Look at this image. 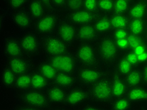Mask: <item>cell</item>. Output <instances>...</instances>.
<instances>
[{
	"label": "cell",
	"instance_id": "1",
	"mask_svg": "<svg viewBox=\"0 0 147 110\" xmlns=\"http://www.w3.org/2000/svg\"><path fill=\"white\" fill-rule=\"evenodd\" d=\"M96 46L99 61L105 64H114L119 57L120 50L113 36L102 35Z\"/></svg>",
	"mask_w": 147,
	"mask_h": 110
},
{
	"label": "cell",
	"instance_id": "2",
	"mask_svg": "<svg viewBox=\"0 0 147 110\" xmlns=\"http://www.w3.org/2000/svg\"><path fill=\"white\" fill-rule=\"evenodd\" d=\"M20 101L26 109H43L51 105L45 91L30 88L20 93Z\"/></svg>",
	"mask_w": 147,
	"mask_h": 110
},
{
	"label": "cell",
	"instance_id": "3",
	"mask_svg": "<svg viewBox=\"0 0 147 110\" xmlns=\"http://www.w3.org/2000/svg\"><path fill=\"white\" fill-rule=\"evenodd\" d=\"M69 47L55 33L43 35L41 38V51L47 57L57 55L68 52Z\"/></svg>",
	"mask_w": 147,
	"mask_h": 110
},
{
	"label": "cell",
	"instance_id": "4",
	"mask_svg": "<svg viewBox=\"0 0 147 110\" xmlns=\"http://www.w3.org/2000/svg\"><path fill=\"white\" fill-rule=\"evenodd\" d=\"M74 54L81 66L96 65L99 61L96 46L92 43H80Z\"/></svg>",
	"mask_w": 147,
	"mask_h": 110
},
{
	"label": "cell",
	"instance_id": "5",
	"mask_svg": "<svg viewBox=\"0 0 147 110\" xmlns=\"http://www.w3.org/2000/svg\"><path fill=\"white\" fill-rule=\"evenodd\" d=\"M89 97L99 103L110 102L113 99L111 79L102 78L88 89Z\"/></svg>",
	"mask_w": 147,
	"mask_h": 110
},
{
	"label": "cell",
	"instance_id": "6",
	"mask_svg": "<svg viewBox=\"0 0 147 110\" xmlns=\"http://www.w3.org/2000/svg\"><path fill=\"white\" fill-rule=\"evenodd\" d=\"M61 19L55 11H48L33 23V27L36 33L42 36L55 33Z\"/></svg>",
	"mask_w": 147,
	"mask_h": 110
},
{
	"label": "cell",
	"instance_id": "7",
	"mask_svg": "<svg viewBox=\"0 0 147 110\" xmlns=\"http://www.w3.org/2000/svg\"><path fill=\"white\" fill-rule=\"evenodd\" d=\"M75 73L78 82L84 87L89 88L104 78L102 71L96 65L80 66Z\"/></svg>",
	"mask_w": 147,
	"mask_h": 110
},
{
	"label": "cell",
	"instance_id": "8",
	"mask_svg": "<svg viewBox=\"0 0 147 110\" xmlns=\"http://www.w3.org/2000/svg\"><path fill=\"white\" fill-rule=\"evenodd\" d=\"M47 57L58 72L75 73L78 68V63L74 54L69 51Z\"/></svg>",
	"mask_w": 147,
	"mask_h": 110
},
{
	"label": "cell",
	"instance_id": "9",
	"mask_svg": "<svg viewBox=\"0 0 147 110\" xmlns=\"http://www.w3.org/2000/svg\"><path fill=\"white\" fill-rule=\"evenodd\" d=\"M19 37L23 55L31 57L41 51V38H38L36 33L26 31Z\"/></svg>",
	"mask_w": 147,
	"mask_h": 110
},
{
	"label": "cell",
	"instance_id": "10",
	"mask_svg": "<svg viewBox=\"0 0 147 110\" xmlns=\"http://www.w3.org/2000/svg\"><path fill=\"white\" fill-rule=\"evenodd\" d=\"M1 52L6 59L23 55L19 36L6 35L2 40Z\"/></svg>",
	"mask_w": 147,
	"mask_h": 110
},
{
	"label": "cell",
	"instance_id": "11",
	"mask_svg": "<svg viewBox=\"0 0 147 110\" xmlns=\"http://www.w3.org/2000/svg\"><path fill=\"white\" fill-rule=\"evenodd\" d=\"M77 30L78 26L67 18L60 21L55 33L67 44L71 46L77 41Z\"/></svg>",
	"mask_w": 147,
	"mask_h": 110
},
{
	"label": "cell",
	"instance_id": "12",
	"mask_svg": "<svg viewBox=\"0 0 147 110\" xmlns=\"http://www.w3.org/2000/svg\"><path fill=\"white\" fill-rule=\"evenodd\" d=\"M89 97V90L85 87L74 86L67 91L65 99L63 105L69 107L81 106L86 103Z\"/></svg>",
	"mask_w": 147,
	"mask_h": 110
},
{
	"label": "cell",
	"instance_id": "13",
	"mask_svg": "<svg viewBox=\"0 0 147 110\" xmlns=\"http://www.w3.org/2000/svg\"><path fill=\"white\" fill-rule=\"evenodd\" d=\"M10 20L15 28L22 30H28L34 23V20L26 8L13 11Z\"/></svg>",
	"mask_w": 147,
	"mask_h": 110
},
{
	"label": "cell",
	"instance_id": "14",
	"mask_svg": "<svg viewBox=\"0 0 147 110\" xmlns=\"http://www.w3.org/2000/svg\"><path fill=\"white\" fill-rule=\"evenodd\" d=\"M30 57L25 55L6 59L5 64L17 76L30 72L33 67Z\"/></svg>",
	"mask_w": 147,
	"mask_h": 110
},
{
	"label": "cell",
	"instance_id": "15",
	"mask_svg": "<svg viewBox=\"0 0 147 110\" xmlns=\"http://www.w3.org/2000/svg\"><path fill=\"white\" fill-rule=\"evenodd\" d=\"M96 16V13L82 8L74 11L69 12L67 18L77 26H79L92 23Z\"/></svg>",
	"mask_w": 147,
	"mask_h": 110
},
{
	"label": "cell",
	"instance_id": "16",
	"mask_svg": "<svg viewBox=\"0 0 147 110\" xmlns=\"http://www.w3.org/2000/svg\"><path fill=\"white\" fill-rule=\"evenodd\" d=\"M97 32L92 23L78 26L77 41L80 43H92L98 38Z\"/></svg>",
	"mask_w": 147,
	"mask_h": 110
},
{
	"label": "cell",
	"instance_id": "17",
	"mask_svg": "<svg viewBox=\"0 0 147 110\" xmlns=\"http://www.w3.org/2000/svg\"><path fill=\"white\" fill-rule=\"evenodd\" d=\"M67 90L51 83L46 89L45 92L51 104H63Z\"/></svg>",
	"mask_w": 147,
	"mask_h": 110
},
{
	"label": "cell",
	"instance_id": "18",
	"mask_svg": "<svg viewBox=\"0 0 147 110\" xmlns=\"http://www.w3.org/2000/svg\"><path fill=\"white\" fill-rule=\"evenodd\" d=\"M78 82L76 73L58 72L52 83L68 90L76 86Z\"/></svg>",
	"mask_w": 147,
	"mask_h": 110
},
{
	"label": "cell",
	"instance_id": "19",
	"mask_svg": "<svg viewBox=\"0 0 147 110\" xmlns=\"http://www.w3.org/2000/svg\"><path fill=\"white\" fill-rule=\"evenodd\" d=\"M127 15L130 19H144L147 15L146 1L135 0L130 5Z\"/></svg>",
	"mask_w": 147,
	"mask_h": 110
},
{
	"label": "cell",
	"instance_id": "20",
	"mask_svg": "<svg viewBox=\"0 0 147 110\" xmlns=\"http://www.w3.org/2000/svg\"><path fill=\"white\" fill-rule=\"evenodd\" d=\"M111 79L113 99L123 97L126 95L128 86H127L124 77L115 74Z\"/></svg>",
	"mask_w": 147,
	"mask_h": 110
},
{
	"label": "cell",
	"instance_id": "21",
	"mask_svg": "<svg viewBox=\"0 0 147 110\" xmlns=\"http://www.w3.org/2000/svg\"><path fill=\"white\" fill-rule=\"evenodd\" d=\"M126 96L133 104L147 102V87L142 85L128 88Z\"/></svg>",
	"mask_w": 147,
	"mask_h": 110
},
{
	"label": "cell",
	"instance_id": "22",
	"mask_svg": "<svg viewBox=\"0 0 147 110\" xmlns=\"http://www.w3.org/2000/svg\"><path fill=\"white\" fill-rule=\"evenodd\" d=\"M35 68L37 69L44 76L51 82H52L58 73V71L53 67L52 63L49 61L47 57L38 61L35 65Z\"/></svg>",
	"mask_w": 147,
	"mask_h": 110
},
{
	"label": "cell",
	"instance_id": "23",
	"mask_svg": "<svg viewBox=\"0 0 147 110\" xmlns=\"http://www.w3.org/2000/svg\"><path fill=\"white\" fill-rule=\"evenodd\" d=\"M16 75L9 67L5 64L0 71V84L5 89H13Z\"/></svg>",
	"mask_w": 147,
	"mask_h": 110
},
{
	"label": "cell",
	"instance_id": "24",
	"mask_svg": "<svg viewBox=\"0 0 147 110\" xmlns=\"http://www.w3.org/2000/svg\"><path fill=\"white\" fill-rule=\"evenodd\" d=\"M92 24L99 35H108L109 33L113 31L110 16L106 15L97 16Z\"/></svg>",
	"mask_w": 147,
	"mask_h": 110
},
{
	"label": "cell",
	"instance_id": "25",
	"mask_svg": "<svg viewBox=\"0 0 147 110\" xmlns=\"http://www.w3.org/2000/svg\"><path fill=\"white\" fill-rule=\"evenodd\" d=\"M26 9L34 21L48 11V8L40 0H29Z\"/></svg>",
	"mask_w": 147,
	"mask_h": 110
},
{
	"label": "cell",
	"instance_id": "26",
	"mask_svg": "<svg viewBox=\"0 0 147 110\" xmlns=\"http://www.w3.org/2000/svg\"><path fill=\"white\" fill-rule=\"evenodd\" d=\"M32 88L33 89L45 91L51 82L42 74L37 69L33 67L31 71Z\"/></svg>",
	"mask_w": 147,
	"mask_h": 110
},
{
	"label": "cell",
	"instance_id": "27",
	"mask_svg": "<svg viewBox=\"0 0 147 110\" xmlns=\"http://www.w3.org/2000/svg\"><path fill=\"white\" fill-rule=\"evenodd\" d=\"M32 88L31 71L25 74L17 75L16 77L13 89L20 92H23Z\"/></svg>",
	"mask_w": 147,
	"mask_h": 110
},
{
	"label": "cell",
	"instance_id": "28",
	"mask_svg": "<svg viewBox=\"0 0 147 110\" xmlns=\"http://www.w3.org/2000/svg\"><path fill=\"white\" fill-rule=\"evenodd\" d=\"M124 79L128 88L143 85L141 70L137 67L133 68L131 71L124 76Z\"/></svg>",
	"mask_w": 147,
	"mask_h": 110
},
{
	"label": "cell",
	"instance_id": "29",
	"mask_svg": "<svg viewBox=\"0 0 147 110\" xmlns=\"http://www.w3.org/2000/svg\"><path fill=\"white\" fill-rule=\"evenodd\" d=\"M109 16L113 26V30L115 29H128L130 20L128 15L113 13Z\"/></svg>",
	"mask_w": 147,
	"mask_h": 110
},
{
	"label": "cell",
	"instance_id": "30",
	"mask_svg": "<svg viewBox=\"0 0 147 110\" xmlns=\"http://www.w3.org/2000/svg\"><path fill=\"white\" fill-rule=\"evenodd\" d=\"M115 74L124 77L128 72L135 68L127 61L124 55L119 57L114 63Z\"/></svg>",
	"mask_w": 147,
	"mask_h": 110
},
{
	"label": "cell",
	"instance_id": "31",
	"mask_svg": "<svg viewBox=\"0 0 147 110\" xmlns=\"http://www.w3.org/2000/svg\"><path fill=\"white\" fill-rule=\"evenodd\" d=\"M128 30L131 34L143 36L145 33L146 22L144 19H130Z\"/></svg>",
	"mask_w": 147,
	"mask_h": 110
},
{
	"label": "cell",
	"instance_id": "32",
	"mask_svg": "<svg viewBox=\"0 0 147 110\" xmlns=\"http://www.w3.org/2000/svg\"><path fill=\"white\" fill-rule=\"evenodd\" d=\"M110 103V107L113 110H127L131 108L133 103L126 96L113 98Z\"/></svg>",
	"mask_w": 147,
	"mask_h": 110
},
{
	"label": "cell",
	"instance_id": "33",
	"mask_svg": "<svg viewBox=\"0 0 147 110\" xmlns=\"http://www.w3.org/2000/svg\"><path fill=\"white\" fill-rule=\"evenodd\" d=\"M115 0H98V11L103 15L112 14Z\"/></svg>",
	"mask_w": 147,
	"mask_h": 110
},
{
	"label": "cell",
	"instance_id": "34",
	"mask_svg": "<svg viewBox=\"0 0 147 110\" xmlns=\"http://www.w3.org/2000/svg\"><path fill=\"white\" fill-rule=\"evenodd\" d=\"M130 5L131 3L126 0H115L113 13L118 14H127Z\"/></svg>",
	"mask_w": 147,
	"mask_h": 110
},
{
	"label": "cell",
	"instance_id": "35",
	"mask_svg": "<svg viewBox=\"0 0 147 110\" xmlns=\"http://www.w3.org/2000/svg\"><path fill=\"white\" fill-rule=\"evenodd\" d=\"M127 41H128L129 49L131 50H133L135 49L136 47H138V45L146 42L144 38H143V36L133 35L129 33L128 36H127Z\"/></svg>",
	"mask_w": 147,
	"mask_h": 110
},
{
	"label": "cell",
	"instance_id": "36",
	"mask_svg": "<svg viewBox=\"0 0 147 110\" xmlns=\"http://www.w3.org/2000/svg\"><path fill=\"white\" fill-rule=\"evenodd\" d=\"M29 0H6L8 8L13 11L26 8Z\"/></svg>",
	"mask_w": 147,
	"mask_h": 110
},
{
	"label": "cell",
	"instance_id": "37",
	"mask_svg": "<svg viewBox=\"0 0 147 110\" xmlns=\"http://www.w3.org/2000/svg\"><path fill=\"white\" fill-rule=\"evenodd\" d=\"M84 0H66L65 9L68 12L74 11L83 8Z\"/></svg>",
	"mask_w": 147,
	"mask_h": 110
},
{
	"label": "cell",
	"instance_id": "38",
	"mask_svg": "<svg viewBox=\"0 0 147 110\" xmlns=\"http://www.w3.org/2000/svg\"><path fill=\"white\" fill-rule=\"evenodd\" d=\"M124 55L125 58L127 59L130 64H131L133 67H137L138 65H140L138 55H136V53L131 49H129L128 51L125 52Z\"/></svg>",
	"mask_w": 147,
	"mask_h": 110
},
{
	"label": "cell",
	"instance_id": "39",
	"mask_svg": "<svg viewBox=\"0 0 147 110\" xmlns=\"http://www.w3.org/2000/svg\"><path fill=\"white\" fill-rule=\"evenodd\" d=\"M83 8L96 13L98 11V0H84Z\"/></svg>",
	"mask_w": 147,
	"mask_h": 110
},
{
	"label": "cell",
	"instance_id": "40",
	"mask_svg": "<svg viewBox=\"0 0 147 110\" xmlns=\"http://www.w3.org/2000/svg\"><path fill=\"white\" fill-rule=\"evenodd\" d=\"M129 35V32L128 29H115L113 30V37L116 40L126 38L127 36Z\"/></svg>",
	"mask_w": 147,
	"mask_h": 110
},
{
	"label": "cell",
	"instance_id": "41",
	"mask_svg": "<svg viewBox=\"0 0 147 110\" xmlns=\"http://www.w3.org/2000/svg\"><path fill=\"white\" fill-rule=\"evenodd\" d=\"M117 45H118V48L119 49L120 51H126L129 49V45L128 44V41H127V38L125 39H121V40H116Z\"/></svg>",
	"mask_w": 147,
	"mask_h": 110
},
{
	"label": "cell",
	"instance_id": "42",
	"mask_svg": "<svg viewBox=\"0 0 147 110\" xmlns=\"http://www.w3.org/2000/svg\"><path fill=\"white\" fill-rule=\"evenodd\" d=\"M52 7H55L57 9H65L66 0H52Z\"/></svg>",
	"mask_w": 147,
	"mask_h": 110
},
{
	"label": "cell",
	"instance_id": "43",
	"mask_svg": "<svg viewBox=\"0 0 147 110\" xmlns=\"http://www.w3.org/2000/svg\"><path fill=\"white\" fill-rule=\"evenodd\" d=\"M81 106V109H87V110H96V109H99V106L94 104V103H85L83 104Z\"/></svg>",
	"mask_w": 147,
	"mask_h": 110
},
{
	"label": "cell",
	"instance_id": "44",
	"mask_svg": "<svg viewBox=\"0 0 147 110\" xmlns=\"http://www.w3.org/2000/svg\"><path fill=\"white\" fill-rule=\"evenodd\" d=\"M142 72L143 84L147 86V62L142 65V67L140 69Z\"/></svg>",
	"mask_w": 147,
	"mask_h": 110
},
{
	"label": "cell",
	"instance_id": "45",
	"mask_svg": "<svg viewBox=\"0 0 147 110\" xmlns=\"http://www.w3.org/2000/svg\"><path fill=\"white\" fill-rule=\"evenodd\" d=\"M5 20H6V14L3 10H1L0 12V27H1V31L3 30V28L5 24Z\"/></svg>",
	"mask_w": 147,
	"mask_h": 110
},
{
	"label": "cell",
	"instance_id": "46",
	"mask_svg": "<svg viewBox=\"0 0 147 110\" xmlns=\"http://www.w3.org/2000/svg\"><path fill=\"white\" fill-rule=\"evenodd\" d=\"M40 1L44 3L45 5L47 6V8H48V9L52 7V0H40Z\"/></svg>",
	"mask_w": 147,
	"mask_h": 110
},
{
	"label": "cell",
	"instance_id": "47",
	"mask_svg": "<svg viewBox=\"0 0 147 110\" xmlns=\"http://www.w3.org/2000/svg\"><path fill=\"white\" fill-rule=\"evenodd\" d=\"M145 34L147 36V22H146V30H145Z\"/></svg>",
	"mask_w": 147,
	"mask_h": 110
},
{
	"label": "cell",
	"instance_id": "48",
	"mask_svg": "<svg viewBox=\"0 0 147 110\" xmlns=\"http://www.w3.org/2000/svg\"><path fill=\"white\" fill-rule=\"evenodd\" d=\"M126 1H128L130 3H133L134 1H135V0H126Z\"/></svg>",
	"mask_w": 147,
	"mask_h": 110
},
{
	"label": "cell",
	"instance_id": "49",
	"mask_svg": "<svg viewBox=\"0 0 147 110\" xmlns=\"http://www.w3.org/2000/svg\"><path fill=\"white\" fill-rule=\"evenodd\" d=\"M145 1H146V0H145Z\"/></svg>",
	"mask_w": 147,
	"mask_h": 110
}]
</instances>
